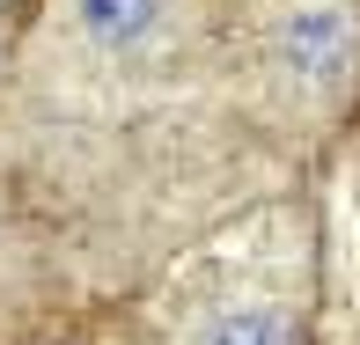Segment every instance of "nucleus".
Returning <instances> with one entry per match:
<instances>
[{
    "label": "nucleus",
    "mask_w": 360,
    "mask_h": 345,
    "mask_svg": "<svg viewBox=\"0 0 360 345\" xmlns=\"http://www.w3.org/2000/svg\"><path fill=\"white\" fill-rule=\"evenodd\" d=\"M272 59L294 89H338L353 74V22L338 8H294L280 30H272Z\"/></svg>",
    "instance_id": "f257e3e1"
},
{
    "label": "nucleus",
    "mask_w": 360,
    "mask_h": 345,
    "mask_svg": "<svg viewBox=\"0 0 360 345\" xmlns=\"http://www.w3.org/2000/svg\"><path fill=\"white\" fill-rule=\"evenodd\" d=\"M162 8L169 0H74V22H81V37L96 52H133L147 30L162 22Z\"/></svg>",
    "instance_id": "f03ea898"
},
{
    "label": "nucleus",
    "mask_w": 360,
    "mask_h": 345,
    "mask_svg": "<svg viewBox=\"0 0 360 345\" xmlns=\"http://www.w3.org/2000/svg\"><path fill=\"white\" fill-rule=\"evenodd\" d=\"M191 345H294V323L280 308H265V301H243V308L206 316L199 331H191Z\"/></svg>",
    "instance_id": "7ed1b4c3"
}]
</instances>
